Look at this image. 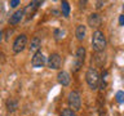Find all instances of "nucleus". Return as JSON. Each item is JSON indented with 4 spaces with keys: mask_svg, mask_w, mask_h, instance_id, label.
I'll return each instance as SVG.
<instances>
[{
    "mask_svg": "<svg viewBox=\"0 0 124 116\" xmlns=\"http://www.w3.org/2000/svg\"><path fill=\"white\" fill-rule=\"evenodd\" d=\"M92 46L97 53L103 52V49L106 48V37L105 34L100 30H96L92 35Z\"/></svg>",
    "mask_w": 124,
    "mask_h": 116,
    "instance_id": "nucleus-1",
    "label": "nucleus"
},
{
    "mask_svg": "<svg viewBox=\"0 0 124 116\" xmlns=\"http://www.w3.org/2000/svg\"><path fill=\"white\" fill-rule=\"evenodd\" d=\"M85 80H87V84L89 85V88H91L92 90H96L97 87H98V84H100V80H101L98 71L93 67L88 68L87 73H85Z\"/></svg>",
    "mask_w": 124,
    "mask_h": 116,
    "instance_id": "nucleus-2",
    "label": "nucleus"
},
{
    "mask_svg": "<svg viewBox=\"0 0 124 116\" xmlns=\"http://www.w3.org/2000/svg\"><path fill=\"white\" fill-rule=\"evenodd\" d=\"M84 59H85V48L84 46H79L76 50V53H75L74 62H72V72H78L81 67H83Z\"/></svg>",
    "mask_w": 124,
    "mask_h": 116,
    "instance_id": "nucleus-3",
    "label": "nucleus"
},
{
    "mask_svg": "<svg viewBox=\"0 0 124 116\" xmlns=\"http://www.w3.org/2000/svg\"><path fill=\"white\" fill-rule=\"evenodd\" d=\"M67 102H69V106L72 111H79L81 108V98H80V94L76 90H72L69 93Z\"/></svg>",
    "mask_w": 124,
    "mask_h": 116,
    "instance_id": "nucleus-4",
    "label": "nucleus"
},
{
    "mask_svg": "<svg viewBox=\"0 0 124 116\" xmlns=\"http://www.w3.org/2000/svg\"><path fill=\"white\" fill-rule=\"evenodd\" d=\"M26 46H27V36L25 34L18 35V36L16 37L14 43H13V52L16 54H18V53H21Z\"/></svg>",
    "mask_w": 124,
    "mask_h": 116,
    "instance_id": "nucleus-5",
    "label": "nucleus"
},
{
    "mask_svg": "<svg viewBox=\"0 0 124 116\" xmlns=\"http://www.w3.org/2000/svg\"><path fill=\"white\" fill-rule=\"evenodd\" d=\"M46 65L50 70H58L62 66V57L57 53H52L46 61Z\"/></svg>",
    "mask_w": 124,
    "mask_h": 116,
    "instance_id": "nucleus-6",
    "label": "nucleus"
},
{
    "mask_svg": "<svg viewBox=\"0 0 124 116\" xmlns=\"http://www.w3.org/2000/svg\"><path fill=\"white\" fill-rule=\"evenodd\" d=\"M45 63V57L44 54L41 52H38L36 54H34L32 59H31V65H32V67L35 68H39V67H43Z\"/></svg>",
    "mask_w": 124,
    "mask_h": 116,
    "instance_id": "nucleus-7",
    "label": "nucleus"
},
{
    "mask_svg": "<svg viewBox=\"0 0 124 116\" xmlns=\"http://www.w3.org/2000/svg\"><path fill=\"white\" fill-rule=\"evenodd\" d=\"M101 22H102V18L98 13H92L89 14L88 17V25L92 27V29H98L101 26Z\"/></svg>",
    "mask_w": 124,
    "mask_h": 116,
    "instance_id": "nucleus-8",
    "label": "nucleus"
},
{
    "mask_svg": "<svg viewBox=\"0 0 124 116\" xmlns=\"http://www.w3.org/2000/svg\"><path fill=\"white\" fill-rule=\"evenodd\" d=\"M40 5H41V1H31L29 5L23 9V12H25V14L30 18V17H32V14L35 13V10H36Z\"/></svg>",
    "mask_w": 124,
    "mask_h": 116,
    "instance_id": "nucleus-9",
    "label": "nucleus"
},
{
    "mask_svg": "<svg viewBox=\"0 0 124 116\" xmlns=\"http://www.w3.org/2000/svg\"><path fill=\"white\" fill-rule=\"evenodd\" d=\"M23 15H25V12H23L22 9L14 12L9 18V25H18V23L21 22V19L23 18Z\"/></svg>",
    "mask_w": 124,
    "mask_h": 116,
    "instance_id": "nucleus-10",
    "label": "nucleus"
},
{
    "mask_svg": "<svg viewBox=\"0 0 124 116\" xmlns=\"http://www.w3.org/2000/svg\"><path fill=\"white\" fill-rule=\"evenodd\" d=\"M57 80L58 83L61 85H63V87H67L70 84V73L66 72V71H60L57 75Z\"/></svg>",
    "mask_w": 124,
    "mask_h": 116,
    "instance_id": "nucleus-11",
    "label": "nucleus"
},
{
    "mask_svg": "<svg viewBox=\"0 0 124 116\" xmlns=\"http://www.w3.org/2000/svg\"><path fill=\"white\" fill-rule=\"evenodd\" d=\"M40 46H41V41H40V39H39L38 36L32 37V40H31V43H30V46H29L30 53L36 54V53L39 52V49H40Z\"/></svg>",
    "mask_w": 124,
    "mask_h": 116,
    "instance_id": "nucleus-12",
    "label": "nucleus"
},
{
    "mask_svg": "<svg viewBox=\"0 0 124 116\" xmlns=\"http://www.w3.org/2000/svg\"><path fill=\"white\" fill-rule=\"evenodd\" d=\"M18 108V99L17 98H9L7 101V110L9 112H14Z\"/></svg>",
    "mask_w": 124,
    "mask_h": 116,
    "instance_id": "nucleus-13",
    "label": "nucleus"
},
{
    "mask_svg": "<svg viewBox=\"0 0 124 116\" xmlns=\"http://www.w3.org/2000/svg\"><path fill=\"white\" fill-rule=\"evenodd\" d=\"M85 34H87L85 26H83V25H78L76 31H75V35H76V39H78V40H84Z\"/></svg>",
    "mask_w": 124,
    "mask_h": 116,
    "instance_id": "nucleus-14",
    "label": "nucleus"
},
{
    "mask_svg": "<svg viewBox=\"0 0 124 116\" xmlns=\"http://www.w3.org/2000/svg\"><path fill=\"white\" fill-rule=\"evenodd\" d=\"M65 30H62V29H56L53 31V36L56 40H61V39H63L65 37Z\"/></svg>",
    "mask_w": 124,
    "mask_h": 116,
    "instance_id": "nucleus-15",
    "label": "nucleus"
},
{
    "mask_svg": "<svg viewBox=\"0 0 124 116\" xmlns=\"http://www.w3.org/2000/svg\"><path fill=\"white\" fill-rule=\"evenodd\" d=\"M94 59V63L97 66H103V62H105V56L102 57L101 56V53H96V56L92 58V61Z\"/></svg>",
    "mask_w": 124,
    "mask_h": 116,
    "instance_id": "nucleus-16",
    "label": "nucleus"
},
{
    "mask_svg": "<svg viewBox=\"0 0 124 116\" xmlns=\"http://www.w3.org/2000/svg\"><path fill=\"white\" fill-rule=\"evenodd\" d=\"M61 9H62V14H63L65 17H69V14H70V5H69L67 1H62Z\"/></svg>",
    "mask_w": 124,
    "mask_h": 116,
    "instance_id": "nucleus-17",
    "label": "nucleus"
},
{
    "mask_svg": "<svg viewBox=\"0 0 124 116\" xmlns=\"http://www.w3.org/2000/svg\"><path fill=\"white\" fill-rule=\"evenodd\" d=\"M115 99H116V102H118V103H124V92H122V90L116 92Z\"/></svg>",
    "mask_w": 124,
    "mask_h": 116,
    "instance_id": "nucleus-18",
    "label": "nucleus"
},
{
    "mask_svg": "<svg viewBox=\"0 0 124 116\" xmlns=\"http://www.w3.org/2000/svg\"><path fill=\"white\" fill-rule=\"evenodd\" d=\"M61 116H78V115L75 114V111L71 110V108H65V110H62Z\"/></svg>",
    "mask_w": 124,
    "mask_h": 116,
    "instance_id": "nucleus-19",
    "label": "nucleus"
},
{
    "mask_svg": "<svg viewBox=\"0 0 124 116\" xmlns=\"http://www.w3.org/2000/svg\"><path fill=\"white\" fill-rule=\"evenodd\" d=\"M107 76H108L107 71H105L102 73V81H101V89H102V90L106 88V85H107Z\"/></svg>",
    "mask_w": 124,
    "mask_h": 116,
    "instance_id": "nucleus-20",
    "label": "nucleus"
},
{
    "mask_svg": "<svg viewBox=\"0 0 124 116\" xmlns=\"http://www.w3.org/2000/svg\"><path fill=\"white\" fill-rule=\"evenodd\" d=\"M19 3H21L19 0H12V1H10V7L12 8H16L17 5H19Z\"/></svg>",
    "mask_w": 124,
    "mask_h": 116,
    "instance_id": "nucleus-21",
    "label": "nucleus"
},
{
    "mask_svg": "<svg viewBox=\"0 0 124 116\" xmlns=\"http://www.w3.org/2000/svg\"><path fill=\"white\" fill-rule=\"evenodd\" d=\"M119 25L120 26H124V14H122L119 17Z\"/></svg>",
    "mask_w": 124,
    "mask_h": 116,
    "instance_id": "nucleus-22",
    "label": "nucleus"
},
{
    "mask_svg": "<svg viewBox=\"0 0 124 116\" xmlns=\"http://www.w3.org/2000/svg\"><path fill=\"white\" fill-rule=\"evenodd\" d=\"M96 4H97V5H96V8H97V9H100V8H102V5L105 4V1H97Z\"/></svg>",
    "mask_w": 124,
    "mask_h": 116,
    "instance_id": "nucleus-23",
    "label": "nucleus"
},
{
    "mask_svg": "<svg viewBox=\"0 0 124 116\" xmlns=\"http://www.w3.org/2000/svg\"><path fill=\"white\" fill-rule=\"evenodd\" d=\"M3 35H4V31H0V41H1V39H3Z\"/></svg>",
    "mask_w": 124,
    "mask_h": 116,
    "instance_id": "nucleus-24",
    "label": "nucleus"
},
{
    "mask_svg": "<svg viewBox=\"0 0 124 116\" xmlns=\"http://www.w3.org/2000/svg\"><path fill=\"white\" fill-rule=\"evenodd\" d=\"M123 10H124V5H123Z\"/></svg>",
    "mask_w": 124,
    "mask_h": 116,
    "instance_id": "nucleus-25",
    "label": "nucleus"
}]
</instances>
